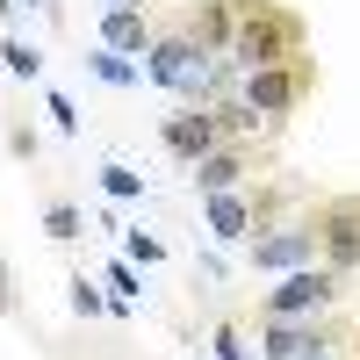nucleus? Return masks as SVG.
Returning a JSON list of instances; mask_svg holds the SVG:
<instances>
[{
  "label": "nucleus",
  "instance_id": "obj_1",
  "mask_svg": "<svg viewBox=\"0 0 360 360\" xmlns=\"http://www.w3.org/2000/svg\"><path fill=\"white\" fill-rule=\"evenodd\" d=\"M310 195H317V188H310V180H295V173H259V180H245V188L202 195V231L217 238V245H252L281 209L310 202Z\"/></svg>",
  "mask_w": 360,
  "mask_h": 360
},
{
  "label": "nucleus",
  "instance_id": "obj_2",
  "mask_svg": "<svg viewBox=\"0 0 360 360\" xmlns=\"http://www.w3.org/2000/svg\"><path fill=\"white\" fill-rule=\"evenodd\" d=\"M231 72H259V65H288V58H310V22L288 8V0H238L231 22Z\"/></svg>",
  "mask_w": 360,
  "mask_h": 360
},
{
  "label": "nucleus",
  "instance_id": "obj_3",
  "mask_svg": "<svg viewBox=\"0 0 360 360\" xmlns=\"http://www.w3.org/2000/svg\"><path fill=\"white\" fill-rule=\"evenodd\" d=\"M144 79H152V86H166L173 101H224V86H238L231 58L202 51L195 37H180L173 22L159 29V44L144 51Z\"/></svg>",
  "mask_w": 360,
  "mask_h": 360
},
{
  "label": "nucleus",
  "instance_id": "obj_4",
  "mask_svg": "<svg viewBox=\"0 0 360 360\" xmlns=\"http://www.w3.org/2000/svg\"><path fill=\"white\" fill-rule=\"evenodd\" d=\"M317 86H324L317 58H288V65H259V72H238V101H245V108L259 115V123L281 137V123H288V115L317 101Z\"/></svg>",
  "mask_w": 360,
  "mask_h": 360
},
{
  "label": "nucleus",
  "instance_id": "obj_5",
  "mask_svg": "<svg viewBox=\"0 0 360 360\" xmlns=\"http://www.w3.org/2000/svg\"><path fill=\"white\" fill-rule=\"evenodd\" d=\"M339 295H346V274L324 266V259H310V266H295V274H281L274 288H259L252 317H332Z\"/></svg>",
  "mask_w": 360,
  "mask_h": 360
},
{
  "label": "nucleus",
  "instance_id": "obj_6",
  "mask_svg": "<svg viewBox=\"0 0 360 360\" xmlns=\"http://www.w3.org/2000/svg\"><path fill=\"white\" fill-rule=\"evenodd\" d=\"M310 259H317V195L295 202V209H281V217L245 245L252 274H295V266H310Z\"/></svg>",
  "mask_w": 360,
  "mask_h": 360
},
{
  "label": "nucleus",
  "instance_id": "obj_7",
  "mask_svg": "<svg viewBox=\"0 0 360 360\" xmlns=\"http://www.w3.org/2000/svg\"><path fill=\"white\" fill-rule=\"evenodd\" d=\"M259 360H332L339 353V324L332 317H252Z\"/></svg>",
  "mask_w": 360,
  "mask_h": 360
},
{
  "label": "nucleus",
  "instance_id": "obj_8",
  "mask_svg": "<svg viewBox=\"0 0 360 360\" xmlns=\"http://www.w3.org/2000/svg\"><path fill=\"white\" fill-rule=\"evenodd\" d=\"M317 259L339 266L346 281L360 274V188L317 195Z\"/></svg>",
  "mask_w": 360,
  "mask_h": 360
},
{
  "label": "nucleus",
  "instance_id": "obj_9",
  "mask_svg": "<svg viewBox=\"0 0 360 360\" xmlns=\"http://www.w3.org/2000/svg\"><path fill=\"white\" fill-rule=\"evenodd\" d=\"M259 173H274V166H266V152H259V137H231V144H217L209 159H195V166H188L195 195H224V188H245V180H259Z\"/></svg>",
  "mask_w": 360,
  "mask_h": 360
},
{
  "label": "nucleus",
  "instance_id": "obj_10",
  "mask_svg": "<svg viewBox=\"0 0 360 360\" xmlns=\"http://www.w3.org/2000/svg\"><path fill=\"white\" fill-rule=\"evenodd\" d=\"M231 22H238V0H180V15H173V29L180 37H195L202 51H231Z\"/></svg>",
  "mask_w": 360,
  "mask_h": 360
},
{
  "label": "nucleus",
  "instance_id": "obj_11",
  "mask_svg": "<svg viewBox=\"0 0 360 360\" xmlns=\"http://www.w3.org/2000/svg\"><path fill=\"white\" fill-rule=\"evenodd\" d=\"M159 29H166V22H152V8H108V15H101V51L144 58V51L159 44Z\"/></svg>",
  "mask_w": 360,
  "mask_h": 360
},
{
  "label": "nucleus",
  "instance_id": "obj_12",
  "mask_svg": "<svg viewBox=\"0 0 360 360\" xmlns=\"http://www.w3.org/2000/svg\"><path fill=\"white\" fill-rule=\"evenodd\" d=\"M44 231L58 238V245H72V238H79V209H72V202H51V209H44Z\"/></svg>",
  "mask_w": 360,
  "mask_h": 360
},
{
  "label": "nucleus",
  "instance_id": "obj_13",
  "mask_svg": "<svg viewBox=\"0 0 360 360\" xmlns=\"http://www.w3.org/2000/svg\"><path fill=\"white\" fill-rule=\"evenodd\" d=\"M72 310H79V317H101V310H108V303H101V288L86 281V274L72 281Z\"/></svg>",
  "mask_w": 360,
  "mask_h": 360
},
{
  "label": "nucleus",
  "instance_id": "obj_14",
  "mask_svg": "<svg viewBox=\"0 0 360 360\" xmlns=\"http://www.w3.org/2000/svg\"><path fill=\"white\" fill-rule=\"evenodd\" d=\"M209 346H217V360H245V339H238V324H217V332H209Z\"/></svg>",
  "mask_w": 360,
  "mask_h": 360
},
{
  "label": "nucleus",
  "instance_id": "obj_15",
  "mask_svg": "<svg viewBox=\"0 0 360 360\" xmlns=\"http://www.w3.org/2000/svg\"><path fill=\"white\" fill-rule=\"evenodd\" d=\"M101 188H108V195H123V202H130V195L144 188V180H137L130 166H108V173H101Z\"/></svg>",
  "mask_w": 360,
  "mask_h": 360
},
{
  "label": "nucleus",
  "instance_id": "obj_16",
  "mask_svg": "<svg viewBox=\"0 0 360 360\" xmlns=\"http://www.w3.org/2000/svg\"><path fill=\"white\" fill-rule=\"evenodd\" d=\"M8 65H15L22 79H37V65H44V58H37V51H29V44H8Z\"/></svg>",
  "mask_w": 360,
  "mask_h": 360
},
{
  "label": "nucleus",
  "instance_id": "obj_17",
  "mask_svg": "<svg viewBox=\"0 0 360 360\" xmlns=\"http://www.w3.org/2000/svg\"><path fill=\"white\" fill-rule=\"evenodd\" d=\"M130 259L152 266V259H166V245H159V238H144V231H130Z\"/></svg>",
  "mask_w": 360,
  "mask_h": 360
},
{
  "label": "nucleus",
  "instance_id": "obj_18",
  "mask_svg": "<svg viewBox=\"0 0 360 360\" xmlns=\"http://www.w3.org/2000/svg\"><path fill=\"white\" fill-rule=\"evenodd\" d=\"M108 288H115V303H130L137 281H130V266H108Z\"/></svg>",
  "mask_w": 360,
  "mask_h": 360
}]
</instances>
